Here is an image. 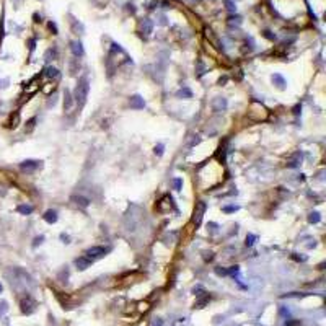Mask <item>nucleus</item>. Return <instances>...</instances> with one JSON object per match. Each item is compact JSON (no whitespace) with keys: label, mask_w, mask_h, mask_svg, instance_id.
<instances>
[{"label":"nucleus","mask_w":326,"mask_h":326,"mask_svg":"<svg viewBox=\"0 0 326 326\" xmlns=\"http://www.w3.org/2000/svg\"><path fill=\"white\" fill-rule=\"evenodd\" d=\"M88 90H90V85H88V78L86 77H82L78 80L77 86H75V101L78 103V106H83L86 103V96H88Z\"/></svg>","instance_id":"1"},{"label":"nucleus","mask_w":326,"mask_h":326,"mask_svg":"<svg viewBox=\"0 0 326 326\" xmlns=\"http://www.w3.org/2000/svg\"><path fill=\"white\" fill-rule=\"evenodd\" d=\"M109 250H111V248H105V246H91V248H88V250L85 251V255H83V256H85L86 259H88V261H91V263H93V261H96V259H100V258H103V256H105Z\"/></svg>","instance_id":"2"},{"label":"nucleus","mask_w":326,"mask_h":326,"mask_svg":"<svg viewBox=\"0 0 326 326\" xmlns=\"http://www.w3.org/2000/svg\"><path fill=\"white\" fill-rule=\"evenodd\" d=\"M206 209H207V206H206V202H204V201H199L197 204H196V207H194V215H192V222L196 223V227L201 225V222H202V217H204Z\"/></svg>","instance_id":"3"},{"label":"nucleus","mask_w":326,"mask_h":326,"mask_svg":"<svg viewBox=\"0 0 326 326\" xmlns=\"http://www.w3.org/2000/svg\"><path fill=\"white\" fill-rule=\"evenodd\" d=\"M39 166H41V162H36V160H25L23 163L20 165V168L25 170V171H34L36 168H39Z\"/></svg>","instance_id":"4"},{"label":"nucleus","mask_w":326,"mask_h":326,"mask_svg":"<svg viewBox=\"0 0 326 326\" xmlns=\"http://www.w3.org/2000/svg\"><path fill=\"white\" fill-rule=\"evenodd\" d=\"M144 106H145V101H144L142 96L134 95L132 98H130V108H134V109H142Z\"/></svg>","instance_id":"5"},{"label":"nucleus","mask_w":326,"mask_h":326,"mask_svg":"<svg viewBox=\"0 0 326 326\" xmlns=\"http://www.w3.org/2000/svg\"><path fill=\"white\" fill-rule=\"evenodd\" d=\"M90 264H91V261H88L85 256L75 259V266H77V269H80V271H85L86 267H90Z\"/></svg>","instance_id":"6"},{"label":"nucleus","mask_w":326,"mask_h":326,"mask_svg":"<svg viewBox=\"0 0 326 326\" xmlns=\"http://www.w3.org/2000/svg\"><path fill=\"white\" fill-rule=\"evenodd\" d=\"M42 217H44V220H46L47 223H54V222H57V212L52 211V209H51V211H46V214L42 215Z\"/></svg>","instance_id":"7"},{"label":"nucleus","mask_w":326,"mask_h":326,"mask_svg":"<svg viewBox=\"0 0 326 326\" xmlns=\"http://www.w3.org/2000/svg\"><path fill=\"white\" fill-rule=\"evenodd\" d=\"M225 106H227V101L225 100H222V98H217L214 101V109L215 111H222V109H225Z\"/></svg>","instance_id":"8"},{"label":"nucleus","mask_w":326,"mask_h":326,"mask_svg":"<svg viewBox=\"0 0 326 326\" xmlns=\"http://www.w3.org/2000/svg\"><path fill=\"white\" fill-rule=\"evenodd\" d=\"M72 52L75 56H83V47H82L80 42H77V41L72 42Z\"/></svg>","instance_id":"9"},{"label":"nucleus","mask_w":326,"mask_h":326,"mask_svg":"<svg viewBox=\"0 0 326 326\" xmlns=\"http://www.w3.org/2000/svg\"><path fill=\"white\" fill-rule=\"evenodd\" d=\"M272 82L276 83V85L279 86V88H284V86H285V80H284V77H280L279 74H274V75H272Z\"/></svg>","instance_id":"10"},{"label":"nucleus","mask_w":326,"mask_h":326,"mask_svg":"<svg viewBox=\"0 0 326 326\" xmlns=\"http://www.w3.org/2000/svg\"><path fill=\"white\" fill-rule=\"evenodd\" d=\"M64 108L65 109H70L72 108V96H70V91L69 90H65V93H64Z\"/></svg>","instance_id":"11"},{"label":"nucleus","mask_w":326,"mask_h":326,"mask_svg":"<svg viewBox=\"0 0 326 326\" xmlns=\"http://www.w3.org/2000/svg\"><path fill=\"white\" fill-rule=\"evenodd\" d=\"M300 160H302V155H300V153H295L294 158H292L290 162H289V166H290V168H295V166H299Z\"/></svg>","instance_id":"12"},{"label":"nucleus","mask_w":326,"mask_h":326,"mask_svg":"<svg viewBox=\"0 0 326 326\" xmlns=\"http://www.w3.org/2000/svg\"><path fill=\"white\" fill-rule=\"evenodd\" d=\"M74 201H77L75 204L77 206H80V207H86L90 204V201L88 199H85V197H82V196H78V197H74Z\"/></svg>","instance_id":"13"},{"label":"nucleus","mask_w":326,"mask_h":326,"mask_svg":"<svg viewBox=\"0 0 326 326\" xmlns=\"http://www.w3.org/2000/svg\"><path fill=\"white\" fill-rule=\"evenodd\" d=\"M18 212L25 214V215H28V214H31V212H33V207H31V206H18Z\"/></svg>","instance_id":"14"},{"label":"nucleus","mask_w":326,"mask_h":326,"mask_svg":"<svg viewBox=\"0 0 326 326\" xmlns=\"http://www.w3.org/2000/svg\"><path fill=\"white\" fill-rule=\"evenodd\" d=\"M46 75L47 77H59V70L54 69V67H47L46 69Z\"/></svg>","instance_id":"15"},{"label":"nucleus","mask_w":326,"mask_h":326,"mask_svg":"<svg viewBox=\"0 0 326 326\" xmlns=\"http://www.w3.org/2000/svg\"><path fill=\"white\" fill-rule=\"evenodd\" d=\"M308 222L310 223H316V222H320V214L318 212H311L310 217H308Z\"/></svg>","instance_id":"16"},{"label":"nucleus","mask_w":326,"mask_h":326,"mask_svg":"<svg viewBox=\"0 0 326 326\" xmlns=\"http://www.w3.org/2000/svg\"><path fill=\"white\" fill-rule=\"evenodd\" d=\"M255 241H256V236L255 235H246V246H253L255 245Z\"/></svg>","instance_id":"17"},{"label":"nucleus","mask_w":326,"mask_h":326,"mask_svg":"<svg viewBox=\"0 0 326 326\" xmlns=\"http://www.w3.org/2000/svg\"><path fill=\"white\" fill-rule=\"evenodd\" d=\"M178 96H186V98H191L192 96V93L187 90V88H183V90H179L178 91Z\"/></svg>","instance_id":"18"},{"label":"nucleus","mask_w":326,"mask_h":326,"mask_svg":"<svg viewBox=\"0 0 326 326\" xmlns=\"http://www.w3.org/2000/svg\"><path fill=\"white\" fill-rule=\"evenodd\" d=\"M173 186H175V189H176V191H179V189H181V186H183V179L175 178V179H173Z\"/></svg>","instance_id":"19"},{"label":"nucleus","mask_w":326,"mask_h":326,"mask_svg":"<svg viewBox=\"0 0 326 326\" xmlns=\"http://www.w3.org/2000/svg\"><path fill=\"white\" fill-rule=\"evenodd\" d=\"M238 271H240V269H238V266H231L227 272H228V274H233V276H235V274H238Z\"/></svg>","instance_id":"20"},{"label":"nucleus","mask_w":326,"mask_h":326,"mask_svg":"<svg viewBox=\"0 0 326 326\" xmlns=\"http://www.w3.org/2000/svg\"><path fill=\"white\" fill-rule=\"evenodd\" d=\"M155 153H157V155H162V153H163V145H162V144L155 147Z\"/></svg>","instance_id":"21"},{"label":"nucleus","mask_w":326,"mask_h":326,"mask_svg":"<svg viewBox=\"0 0 326 326\" xmlns=\"http://www.w3.org/2000/svg\"><path fill=\"white\" fill-rule=\"evenodd\" d=\"M238 207H233V206H228V207H223V212H235Z\"/></svg>","instance_id":"22"},{"label":"nucleus","mask_w":326,"mask_h":326,"mask_svg":"<svg viewBox=\"0 0 326 326\" xmlns=\"http://www.w3.org/2000/svg\"><path fill=\"white\" fill-rule=\"evenodd\" d=\"M215 271H217V274H227L225 269H215Z\"/></svg>","instance_id":"23"},{"label":"nucleus","mask_w":326,"mask_h":326,"mask_svg":"<svg viewBox=\"0 0 326 326\" xmlns=\"http://www.w3.org/2000/svg\"><path fill=\"white\" fill-rule=\"evenodd\" d=\"M0 292H2V284H0Z\"/></svg>","instance_id":"24"}]
</instances>
